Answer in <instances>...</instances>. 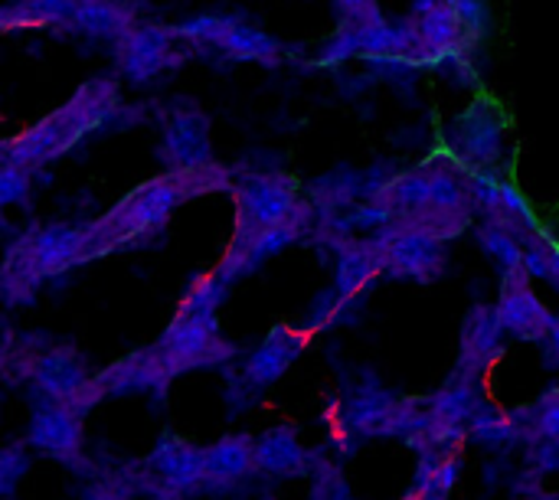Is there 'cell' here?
<instances>
[{"mask_svg": "<svg viewBox=\"0 0 559 500\" xmlns=\"http://www.w3.org/2000/svg\"><path fill=\"white\" fill-rule=\"evenodd\" d=\"M226 187H233V177L216 160L203 164V167H187V170H170L167 167L160 177L144 180L128 197H121L105 216L82 226L85 236H82L79 265L92 262V259H102L108 252L151 246L180 203H187L193 197H203V193L226 190Z\"/></svg>", "mask_w": 559, "mask_h": 500, "instance_id": "6da1fadb", "label": "cell"}, {"mask_svg": "<svg viewBox=\"0 0 559 500\" xmlns=\"http://www.w3.org/2000/svg\"><path fill=\"white\" fill-rule=\"evenodd\" d=\"M121 105V92L115 79H92L79 85V92L49 111L43 121L26 128L23 134L3 141V160L20 164L26 170L43 167L62 154H69L79 141L98 131Z\"/></svg>", "mask_w": 559, "mask_h": 500, "instance_id": "7a4b0ae2", "label": "cell"}, {"mask_svg": "<svg viewBox=\"0 0 559 500\" xmlns=\"http://www.w3.org/2000/svg\"><path fill=\"white\" fill-rule=\"evenodd\" d=\"M3 33L59 29L118 39L134 26V10L124 0H16L0 13Z\"/></svg>", "mask_w": 559, "mask_h": 500, "instance_id": "3957f363", "label": "cell"}, {"mask_svg": "<svg viewBox=\"0 0 559 500\" xmlns=\"http://www.w3.org/2000/svg\"><path fill=\"white\" fill-rule=\"evenodd\" d=\"M82 236L85 229L79 226H43L23 236L16 246H10L7 262H3V291L10 301H29L33 291L49 278L66 269L79 265L82 252Z\"/></svg>", "mask_w": 559, "mask_h": 500, "instance_id": "277c9868", "label": "cell"}, {"mask_svg": "<svg viewBox=\"0 0 559 500\" xmlns=\"http://www.w3.org/2000/svg\"><path fill=\"white\" fill-rule=\"evenodd\" d=\"M233 197H236V233L278 226L311 210V203L301 200L298 183L282 170L242 174L233 183Z\"/></svg>", "mask_w": 559, "mask_h": 500, "instance_id": "5b68a950", "label": "cell"}, {"mask_svg": "<svg viewBox=\"0 0 559 500\" xmlns=\"http://www.w3.org/2000/svg\"><path fill=\"white\" fill-rule=\"evenodd\" d=\"M154 350L170 380L197 367H216L236 354L233 344L216 331L213 311L177 314L174 324L164 331V337L154 344Z\"/></svg>", "mask_w": 559, "mask_h": 500, "instance_id": "8992f818", "label": "cell"}, {"mask_svg": "<svg viewBox=\"0 0 559 500\" xmlns=\"http://www.w3.org/2000/svg\"><path fill=\"white\" fill-rule=\"evenodd\" d=\"M174 29L183 43L200 46V49H216L229 59L278 66L285 56V46L275 36H269L236 16H197V20L177 23Z\"/></svg>", "mask_w": 559, "mask_h": 500, "instance_id": "52a82bcc", "label": "cell"}, {"mask_svg": "<svg viewBox=\"0 0 559 500\" xmlns=\"http://www.w3.org/2000/svg\"><path fill=\"white\" fill-rule=\"evenodd\" d=\"M174 26H154V23H134L128 33L115 39V62L131 82H147L167 69L183 66L187 49Z\"/></svg>", "mask_w": 559, "mask_h": 500, "instance_id": "ba28073f", "label": "cell"}, {"mask_svg": "<svg viewBox=\"0 0 559 500\" xmlns=\"http://www.w3.org/2000/svg\"><path fill=\"white\" fill-rule=\"evenodd\" d=\"M409 26V62H449L459 59L468 49V29L462 23V16L455 13V7L449 0H439L429 10L409 13L406 16Z\"/></svg>", "mask_w": 559, "mask_h": 500, "instance_id": "9c48e42d", "label": "cell"}, {"mask_svg": "<svg viewBox=\"0 0 559 500\" xmlns=\"http://www.w3.org/2000/svg\"><path fill=\"white\" fill-rule=\"evenodd\" d=\"M380 252H383V272L396 278L413 282H436L445 272V242L426 233L380 226Z\"/></svg>", "mask_w": 559, "mask_h": 500, "instance_id": "30bf717a", "label": "cell"}, {"mask_svg": "<svg viewBox=\"0 0 559 500\" xmlns=\"http://www.w3.org/2000/svg\"><path fill=\"white\" fill-rule=\"evenodd\" d=\"M311 219H314V210H308V213H301L295 219H285L278 226H265V229H252V233H236L229 249H226V255H223V262L216 265L219 278L226 285H233L239 275L252 272L259 262H265L275 252H282L285 246L298 242L308 233Z\"/></svg>", "mask_w": 559, "mask_h": 500, "instance_id": "8fae6325", "label": "cell"}, {"mask_svg": "<svg viewBox=\"0 0 559 500\" xmlns=\"http://www.w3.org/2000/svg\"><path fill=\"white\" fill-rule=\"evenodd\" d=\"M531 272L527 265L518 269H504L501 272V298H498V314L504 321V331L531 341V344H544L550 337V331L557 328L559 318H554L544 301L531 291Z\"/></svg>", "mask_w": 559, "mask_h": 500, "instance_id": "7c38bea8", "label": "cell"}, {"mask_svg": "<svg viewBox=\"0 0 559 500\" xmlns=\"http://www.w3.org/2000/svg\"><path fill=\"white\" fill-rule=\"evenodd\" d=\"M501 118L491 105H475L452 131V147L468 174H495L501 160Z\"/></svg>", "mask_w": 559, "mask_h": 500, "instance_id": "4fadbf2b", "label": "cell"}, {"mask_svg": "<svg viewBox=\"0 0 559 500\" xmlns=\"http://www.w3.org/2000/svg\"><path fill=\"white\" fill-rule=\"evenodd\" d=\"M468 187H472L475 206L485 213V223L504 226L521 242L531 239L534 233H540V223H537L534 210L527 206V200L511 183L498 180L495 174H468Z\"/></svg>", "mask_w": 559, "mask_h": 500, "instance_id": "5bb4252c", "label": "cell"}, {"mask_svg": "<svg viewBox=\"0 0 559 500\" xmlns=\"http://www.w3.org/2000/svg\"><path fill=\"white\" fill-rule=\"evenodd\" d=\"M501 334H504V321L498 314V305H478L462 331V350H459V367H455V380L475 383L478 373L501 357Z\"/></svg>", "mask_w": 559, "mask_h": 500, "instance_id": "9a60e30c", "label": "cell"}, {"mask_svg": "<svg viewBox=\"0 0 559 500\" xmlns=\"http://www.w3.org/2000/svg\"><path fill=\"white\" fill-rule=\"evenodd\" d=\"M26 377L36 383V390L46 396V400H56V403H72L85 386H88V373H85V364L79 360V354H72L69 347H56V350H46V354H36L26 360Z\"/></svg>", "mask_w": 559, "mask_h": 500, "instance_id": "2e32d148", "label": "cell"}, {"mask_svg": "<svg viewBox=\"0 0 559 500\" xmlns=\"http://www.w3.org/2000/svg\"><path fill=\"white\" fill-rule=\"evenodd\" d=\"M164 164L170 170L213 164L210 157V121L203 111H177L164 131Z\"/></svg>", "mask_w": 559, "mask_h": 500, "instance_id": "e0dca14e", "label": "cell"}, {"mask_svg": "<svg viewBox=\"0 0 559 500\" xmlns=\"http://www.w3.org/2000/svg\"><path fill=\"white\" fill-rule=\"evenodd\" d=\"M79 419L82 416L66 403H56V400L39 403L29 422V445L56 459H72L82 445Z\"/></svg>", "mask_w": 559, "mask_h": 500, "instance_id": "ac0fdd59", "label": "cell"}, {"mask_svg": "<svg viewBox=\"0 0 559 500\" xmlns=\"http://www.w3.org/2000/svg\"><path fill=\"white\" fill-rule=\"evenodd\" d=\"M95 383L102 386L105 396H124V393L157 390V386L170 383V377H167V370H164L157 350L147 347V350H138V354H131V357L111 364L105 373L95 377Z\"/></svg>", "mask_w": 559, "mask_h": 500, "instance_id": "d6986e66", "label": "cell"}, {"mask_svg": "<svg viewBox=\"0 0 559 500\" xmlns=\"http://www.w3.org/2000/svg\"><path fill=\"white\" fill-rule=\"evenodd\" d=\"M298 354H301V337L295 331H288V328H275L262 341V347L246 360V383L252 390L272 386L298 360Z\"/></svg>", "mask_w": 559, "mask_h": 500, "instance_id": "ffe728a7", "label": "cell"}, {"mask_svg": "<svg viewBox=\"0 0 559 500\" xmlns=\"http://www.w3.org/2000/svg\"><path fill=\"white\" fill-rule=\"evenodd\" d=\"M147 465H151V468L164 478V485L174 488V491H187V488L206 481V475H203V452L193 449V445H187V442L177 439V436H164V439L157 442V449L151 452Z\"/></svg>", "mask_w": 559, "mask_h": 500, "instance_id": "44dd1931", "label": "cell"}, {"mask_svg": "<svg viewBox=\"0 0 559 500\" xmlns=\"http://www.w3.org/2000/svg\"><path fill=\"white\" fill-rule=\"evenodd\" d=\"M400 406L403 403L393 393H386L380 386H360L344 406V422L364 436H390V426H393Z\"/></svg>", "mask_w": 559, "mask_h": 500, "instance_id": "7402d4cb", "label": "cell"}, {"mask_svg": "<svg viewBox=\"0 0 559 500\" xmlns=\"http://www.w3.org/2000/svg\"><path fill=\"white\" fill-rule=\"evenodd\" d=\"M383 272V252L377 236L364 242H344L337 259V301H350Z\"/></svg>", "mask_w": 559, "mask_h": 500, "instance_id": "603a6c76", "label": "cell"}, {"mask_svg": "<svg viewBox=\"0 0 559 500\" xmlns=\"http://www.w3.org/2000/svg\"><path fill=\"white\" fill-rule=\"evenodd\" d=\"M255 465V442L249 436H226L203 452L206 481H236Z\"/></svg>", "mask_w": 559, "mask_h": 500, "instance_id": "cb8c5ba5", "label": "cell"}, {"mask_svg": "<svg viewBox=\"0 0 559 500\" xmlns=\"http://www.w3.org/2000/svg\"><path fill=\"white\" fill-rule=\"evenodd\" d=\"M255 465L269 475H301L308 465V452L298 445L295 432L272 429L255 439Z\"/></svg>", "mask_w": 559, "mask_h": 500, "instance_id": "d4e9b609", "label": "cell"}, {"mask_svg": "<svg viewBox=\"0 0 559 500\" xmlns=\"http://www.w3.org/2000/svg\"><path fill=\"white\" fill-rule=\"evenodd\" d=\"M481 396L475 390V383L455 380L452 386H445L442 393H436L429 400V413L432 419L445 422V426H468L478 413H481Z\"/></svg>", "mask_w": 559, "mask_h": 500, "instance_id": "484cf974", "label": "cell"}, {"mask_svg": "<svg viewBox=\"0 0 559 500\" xmlns=\"http://www.w3.org/2000/svg\"><path fill=\"white\" fill-rule=\"evenodd\" d=\"M478 239H481L485 252H488L491 259H498L501 269H518V265H524V242H521L514 233H508L504 226L485 223V226L478 229Z\"/></svg>", "mask_w": 559, "mask_h": 500, "instance_id": "4316f807", "label": "cell"}, {"mask_svg": "<svg viewBox=\"0 0 559 500\" xmlns=\"http://www.w3.org/2000/svg\"><path fill=\"white\" fill-rule=\"evenodd\" d=\"M524 265L531 275H544L559 288V246L544 229L524 239Z\"/></svg>", "mask_w": 559, "mask_h": 500, "instance_id": "83f0119b", "label": "cell"}, {"mask_svg": "<svg viewBox=\"0 0 559 500\" xmlns=\"http://www.w3.org/2000/svg\"><path fill=\"white\" fill-rule=\"evenodd\" d=\"M468 436L481 445H504L518 436V422L504 413L481 406V413L468 422Z\"/></svg>", "mask_w": 559, "mask_h": 500, "instance_id": "f1b7e54d", "label": "cell"}, {"mask_svg": "<svg viewBox=\"0 0 559 500\" xmlns=\"http://www.w3.org/2000/svg\"><path fill=\"white\" fill-rule=\"evenodd\" d=\"M226 288H229V285L219 278V272H210V275L197 278V282L190 285V291H187L183 305H180V314H193V311H216V305L223 301Z\"/></svg>", "mask_w": 559, "mask_h": 500, "instance_id": "f546056e", "label": "cell"}, {"mask_svg": "<svg viewBox=\"0 0 559 500\" xmlns=\"http://www.w3.org/2000/svg\"><path fill=\"white\" fill-rule=\"evenodd\" d=\"M534 429L544 442L559 445V390H550L534 409Z\"/></svg>", "mask_w": 559, "mask_h": 500, "instance_id": "4dcf8cb0", "label": "cell"}, {"mask_svg": "<svg viewBox=\"0 0 559 500\" xmlns=\"http://www.w3.org/2000/svg\"><path fill=\"white\" fill-rule=\"evenodd\" d=\"M26 190H29V170L20 167V164L3 160V170H0V200H3V203H13V200H20Z\"/></svg>", "mask_w": 559, "mask_h": 500, "instance_id": "1f68e13d", "label": "cell"}, {"mask_svg": "<svg viewBox=\"0 0 559 500\" xmlns=\"http://www.w3.org/2000/svg\"><path fill=\"white\" fill-rule=\"evenodd\" d=\"M0 468H3V475H0L3 478V495H10L16 478L26 475V455H20V449H7L3 459H0Z\"/></svg>", "mask_w": 559, "mask_h": 500, "instance_id": "d6a6232c", "label": "cell"}, {"mask_svg": "<svg viewBox=\"0 0 559 500\" xmlns=\"http://www.w3.org/2000/svg\"><path fill=\"white\" fill-rule=\"evenodd\" d=\"M337 3H341L344 16H357V13H367L377 7V0H337Z\"/></svg>", "mask_w": 559, "mask_h": 500, "instance_id": "836d02e7", "label": "cell"}, {"mask_svg": "<svg viewBox=\"0 0 559 500\" xmlns=\"http://www.w3.org/2000/svg\"><path fill=\"white\" fill-rule=\"evenodd\" d=\"M544 347H547V357L554 354V360H559V321H557V328L550 331V337L544 341Z\"/></svg>", "mask_w": 559, "mask_h": 500, "instance_id": "e575fe53", "label": "cell"}]
</instances>
